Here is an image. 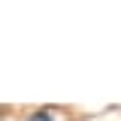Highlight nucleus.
<instances>
[{
	"label": "nucleus",
	"instance_id": "f257e3e1",
	"mask_svg": "<svg viewBox=\"0 0 121 121\" xmlns=\"http://www.w3.org/2000/svg\"><path fill=\"white\" fill-rule=\"evenodd\" d=\"M30 121H52L48 112H36V115H30Z\"/></svg>",
	"mask_w": 121,
	"mask_h": 121
}]
</instances>
